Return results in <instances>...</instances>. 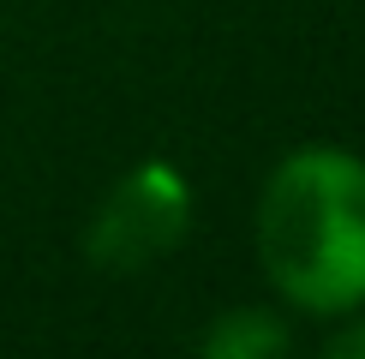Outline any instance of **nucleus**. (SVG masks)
Wrapping results in <instances>:
<instances>
[{
    "mask_svg": "<svg viewBox=\"0 0 365 359\" xmlns=\"http://www.w3.org/2000/svg\"><path fill=\"white\" fill-rule=\"evenodd\" d=\"M257 264L306 318L365 311V156L299 144L257 192Z\"/></svg>",
    "mask_w": 365,
    "mask_h": 359,
    "instance_id": "1",
    "label": "nucleus"
},
{
    "mask_svg": "<svg viewBox=\"0 0 365 359\" xmlns=\"http://www.w3.org/2000/svg\"><path fill=\"white\" fill-rule=\"evenodd\" d=\"M186 216H192L186 174L168 168V162H138L114 186V198L102 204L96 228H90V258L102 269H144L150 258L180 246Z\"/></svg>",
    "mask_w": 365,
    "mask_h": 359,
    "instance_id": "2",
    "label": "nucleus"
},
{
    "mask_svg": "<svg viewBox=\"0 0 365 359\" xmlns=\"http://www.w3.org/2000/svg\"><path fill=\"white\" fill-rule=\"evenodd\" d=\"M197 348H204L210 359H276V353L294 348V335H287V323L276 318V311L234 306V311H222V318L197 335Z\"/></svg>",
    "mask_w": 365,
    "mask_h": 359,
    "instance_id": "3",
    "label": "nucleus"
},
{
    "mask_svg": "<svg viewBox=\"0 0 365 359\" xmlns=\"http://www.w3.org/2000/svg\"><path fill=\"white\" fill-rule=\"evenodd\" d=\"M329 353L336 359H365V311H347L341 329L329 335Z\"/></svg>",
    "mask_w": 365,
    "mask_h": 359,
    "instance_id": "4",
    "label": "nucleus"
}]
</instances>
